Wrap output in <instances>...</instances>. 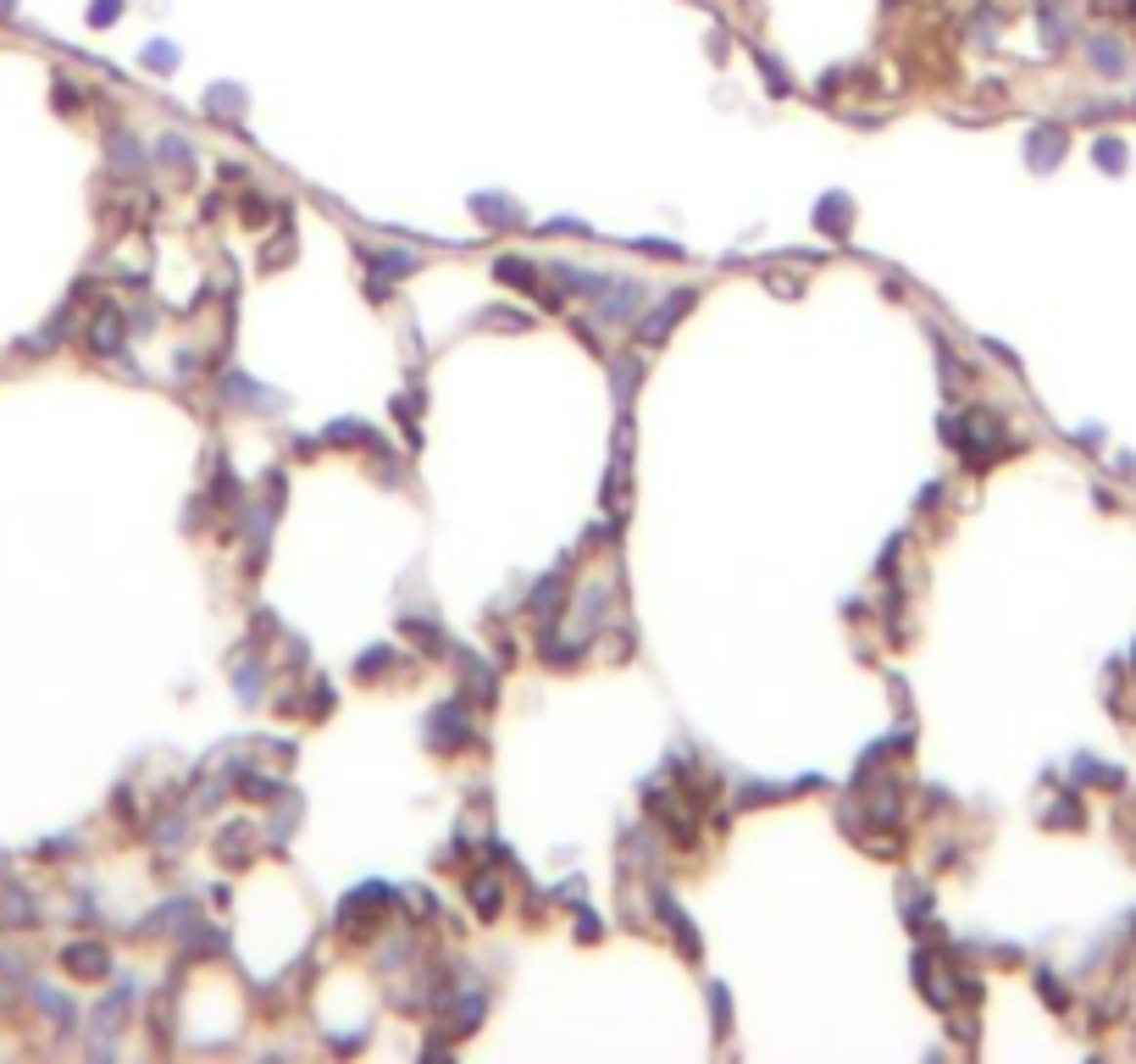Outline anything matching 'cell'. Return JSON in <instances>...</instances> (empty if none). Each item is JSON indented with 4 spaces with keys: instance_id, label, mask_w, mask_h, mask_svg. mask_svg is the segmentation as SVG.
<instances>
[{
    "instance_id": "obj_1",
    "label": "cell",
    "mask_w": 1136,
    "mask_h": 1064,
    "mask_svg": "<svg viewBox=\"0 0 1136 1064\" xmlns=\"http://www.w3.org/2000/svg\"><path fill=\"white\" fill-rule=\"evenodd\" d=\"M693 300H699V289H671L655 310H649V316H643V322H637V339H643V344H666V339H671V327L688 316Z\"/></svg>"
},
{
    "instance_id": "obj_2",
    "label": "cell",
    "mask_w": 1136,
    "mask_h": 1064,
    "mask_svg": "<svg viewBox=\"0 0 1136 1064\" xmlns=\"http://www.w3.org/2000/svg\"><path fill=\"white\" fill-rule=\"evenodd\" d=\"M223 405H239V411H266V416H277V411H289V399L277 394V389H261V383H250V378H239V372H227L223 378Z\"/></svg>"
},
{
    "instance_id": "obj_3",
    "label": "cell",
    "mask_w": 1136,
    "mask_h": 1064,
    "mask_svg": "<svg viewBox=\"0 0 1136 1064\" xmlns=\"http://www.w3.org/2000/svg\"><path fill=\"white\" fill-rule=\"evenodd\" d=\"M815 227H821L827 239H848V233H854V194H843V189L821 194V200H815Z\"/></svg>"
},
{
    "instance_id": "obj_4",
    "label": "cell",
    "mask_w": 1136,
    "mask_h": 1064,
    "mask_svg": "<svg viewBox=\"0 0 1136 1064\" xmlns=\"http://www.w3.org/2000/svg\"><path fill=\"white\" fill-rule=\"evenodd\" d=\"M466 738H471V732H466V704H444V710H432L427 716V743L432 749H444L449 755V749H461Z\"/></svg>"
},
{
    "instance_id": "obj_5",
    "label": "cell",
    "mask_w": 1136,
    "mask_h": 1064,
    "mask_svg": "<svg viewBox=\"0 0 1136 1064\" xmlns=\"http://www.w3.org/2000/svg\"><path fill=\"white\" fill-rule=\"evenodd\" d=\"M471 217H482L488 227H521V206L510 194H471Z\"/></svg>"
},
{
    "instance_id": "obj_6",
    "label": "cell",
    "mask_w": 1136,
    "mask_h": 1064,
    "mask_svg": "<svg viewBox=\"0 0 1136 1064\" xmlns=\"http://www.w3.org/2000/svg\"><path fill=\"white\" fill-rule=\"evenodd\" d=\"M637 383H643V361H637V355H616V366H610V389H616V405H621V416L632 411V394H637Z\"/></svg>"
},
{
    "instance_id": "obj_7",
    "label": "cell",
    "mask_w": 1136,
    "mask_h": 1064,
    "mask_svg": "<svg viewBox=\"0 0 1136 1064\" xmlns=\"http://www.w3.org/2000/svg\"><path fill=\"white\" fill-rule=\"evenodd\" d=\"M560 599H566V577H560V571H549V577H544V583L527 593V610H533V616H544V627H549V616L560 610Z\"/></svg>"
},
{
    "instance_id": "obj_8",
    "label": "cell",
    "mask_w": 1136,
    "mask_h": 1064,
    "mask_svg": "<svg viewBox=\"0 0 1136 1064\" xmlns=\"http://www.w3.org/2000/svg\"><path fill=\"white\" fill-rule=\"evenodd\" d=\"M261 687H266V660H239L233 666V693H239V704H261Z\"/></svg>"
},
{
    "instance_id": "obj_9",
    "label": "cell",
    "mask_w": 1136,
    "mask_h": 1064,
    "mask_svg": "<svg viewBox=\"0 0 1136 1064\" xmlns=\"http://www.w3.org/2000/svg\"><path fill=\"white\" fill-rule=\"evenodd\" d=\"M67 970H72V976L101 981L105 970H111V954H105V948H95V943H78V948H67Z\"/></svg>"
},
{
    "instance_id": "obj_10",
    "label": "cell",
    "mask_w": 1136,
    "mask_h": 1064,
    "mask_svg": "<svg viewBox=\"0 0 1136 1064\" xmlns=\"http://www.w3.org/2000/svg\"><path fill=\"white\" fill-rule=\"evenodd\" d=\"M1059 155H1065V134H1059V128H1036V134L1026 139V161H1032V167H1053Z\"/></svg>"
},
{
    "instance_id": "obj_11",
    "label": "cell",
    "mask_w": 1136,
    "mask_h": 1064,
    "mask_svg": "<svg viewBox=\"0 0 1136 1064\" xmlns=\"http://www.w3.org/2000/svg\"><path fill=\"white\" fill-rule=\"evenodd\" d=\"M538 660H549L554 671H571L577 660H583V643H560V637L544 627V637H538Z\"/></svg>"
},
{
    "instance_id": "obj_12",
    "label": "cell",
    "mask_w": 1136,
    "mask_h": 1064,
    "mask_svg": "<svg viewBox=\"0 0 1136 1064\" xmlns=\"http://www.w3.org/2000/svg\"><path fill=\"white\" fill-rule=\"evenodd\" d=\"M494 277H500V283H510V289H533V283H538V266H533L527 256H500V261H494Z\"/></svg>"
},
{
    "instance_id": "obj_13",
    "label": "cell",
    "mask_w": 1136,
    "mask_h": 1064,
    "mask_svg": "<svg viewBox=\"0 0 1136 1064\" xmlns=\"http://www.w3.org/2000/svg\"><path fill=\"white\" fill-rule=\"evenodd\" d=\"M466 893H471V910H477V915H488V921L500 915V876H488V871L471 876V887H466Z\"/></svg>"
},
{
    "instance_id": "obj_14",
    "label": "cell",
    "mask_w": 1136,
    "mask_h": 1064,
    "mask_svg": "<svg viewBox=\"0 0 1136 1064\" xmlns=\"http://www.w3.org/2000/svg\"><path fill=\"white\" fill-rule=\"evenodd\" d=\"M333 449H349V444H378V432L366 428V422H355V416H345V422H333L328 432H322Z\"/></svg>"
},
{
    "instance_id": "obj_15",
    "label": "cell",
    "mask_w": 1136,
    "mask_h": 1064,
    "mask_svg": "<svg viewBox=\"0 0 1136 1064\" xmlns=\"http://www.w3.org/2000/svg\"><path fill=\"white\" fill-rule=\"evenodd\" d=\"M89 344H95L101 355H117V344H122V310H101V322L89 327Z\"/></svg>"
},
{
    "instance_id": "obj_16",
    "label": "cell",
    "mask_w": 1136,
    "mask_h": 1064,
    "mask_svg": "<svg viewBox=\"0 0 1136 1064\" xmlns=\"http://www.w3.org/2000/svg\"><path fill=\"white\" fill-rule=\"evenodd\" d=\"M372 261V272H383V277H411L416 266H422V256H411V250H378V256H366Z\"/></svg>"
},
{
    "instance_id": "obj_17",
    "label": "cell",
    "mask_w": 1136,
    "mask_h": 1064,
    "mask_svg": "<svg viewBox=\"0 0 1136 1064\" xmlns=\"http://www.w3.org/2000/svg\"><path fill=\"white\" fill-rule=\"evenodd\" d=\"M206 111H211V117H239V111H244V89L239 84H217L206 95Z\"/></svg>"
},
{
    "instance_id": "obj_18",
    "label": "cell",
    "mask_w": 1136,
    "mask_h": 1064,
    "mask_svg": "<svg viewBox=\"0 0 1136 1064\" xmlns=\"http://www.w3.org/2000/svg\"><path fill=\"white\" fill-rule=\"evenodd\" d=\"M482 1009H488V998H482V993H466L461 1003H455V1020H449V1026H455V1031L466 1037V1031H477Z\"/></svg>"
},
{
    "instance_id": "obj_19",
    "label": "cell",
    "mask_w": 1136,
    "mask_h": 1064,
    "mask_svg": "<svg viewBox=\"0 0 1136 1064\" xmlns=\"http://www.w3.org/2000/svg\"><path fill=\"white\" fill-rule=\"evenodd\" d=\"M388 660H399V654L388 649V643H372V649L355 660V676H366V682H372V676H383V671H388Z\"/></svg>"
},
{
    "instance_id": "obj_20",
    "label": "cell",
    "mask_w": 1136,
    "mask_h": 1064,
    "mask_svg": "<svg viewBox=\"0 0 1136 1064\" xmlns=\"http://www.w3.org/2000/svg\"><path fill=\"white\" fill-rule=\"evenodd\" d=\"M223 859L227 865H244L250 859V826H223Z\"/></svg>"
},
{
    "instance_id": "obj_21",
    "label": "cell",
    "mask_w": 1136,
    "mask_h": 1064,
    "mask_svg": "<svg viewBox=\"0 0 1136 1064\" xmlns=\"http://www.w3.org/2000/svg\"><path fill=\"white\" fill-rule=\"evenodd\" d=\"M776 793H788V788H771V782H743V788H738V804H743V809L776 804Z\"/></svg>"
},
{
    "instance_id": "obj_22",
    "label": "cell",
    "mask_w": 1136,
    "mask_h": 1064,
    "mask_svg": "<svg viewBox=\"0 0 1136 1064\" xmlns=\"http://www.w3.org/2000/svg\"><path fill=\"white\" fill-rule=\"evenodd\" d=\"M155 155H161L167 167H194V150H189V144H183V139H178V134H167V139H161V144H155Z\"/></svg>"
},
{
    "instance_id": "obj_23",
    "label": "cell",
    "mask_w": 1136,
    "mask_h": 1064,
    "mask_svg": "<svg viewBox=\"0 0 1136 1064\" xmlns=\"http://www.w3.org/2000/svg\"><path fill=\"white\" fill-rule=\"evenodd\" d=\"M710 1003H715V1037H726L732 1031V998H726L721 981H710Z\"/></svg>"
},
{
    "instance_id": "obj_24",
    "label": "cell",
    "mask_w": 1136,
    "mask_h": 1064,
    "mask_svg": "<svg viewBox=\"0 0 1136 1064\" xmlns=\"http://www.w3.org/2000/svg\"><path fill=\"white\" fill-rule=\"evenodd\" d=\"M144 67H155V72H173L178 67V51L167 45V39H155L150 51H144Z\"/></svg>"
},
{
    "instance_id": "obj_25",
    "label": "cell",
    "mask_w": 1136,
    "mask_h": 1064,
    "mask_svg": "<svg viewBox=\"0 0 1136 1064\" xmlns=\"http://www.w3.org/2000/svg\"><path fill=\"white\" fill-rule=\"evenodd\" d=\"M289 250H294V233L283 227V233H277V239L261 250V266H277V261H289Z\"/></svg>"
},
{
    "instance_id": "obj_26",
    "label": "cell",
    "mask_w": 1136,
    "mask_h": 1064,
    "mask_svg": "<svg viewBox=\"0 0 1136 1064\" xmlns=\"http://www.w3.org/2000/svg\"><path fill=\"white\" fill-rule=\"evenodd\" d=\"M244 793H250V798H256V804H272L277 782H266V776H256V771H244Z\"/></svg>"
},
{
    "instance_id": "obj_27",
    "label": "cell",
    "mask_w": 1136,
    "mask_h": 1064,
    "mask_svg": "<svg viewBox=\"0 0 1136 1064\" xmlns=\"http://www.w3.org/2000/svg\"><path fill=\"white\" fill-rule=\"evenodd\" d=\"M266 211H272V200H266V194H244V217H250V227H266V223H261Z\"/></svg>"
},
{
    "instance_id": "obj_28",
    "label": "cell",
    "mask_w": 1136,
    "mask_h": 1064,
    "mask_svg": "<svg viewBox=\"0 0 1136 1064\" xmlns=\"http://www.w3.org/2000/svg\"><path fill=\"white\" fill-rule=\"evenodd\" d=\"M482 322H494V327H527V316H521V310H510V306H494L488 316H482Z\"/></svg>"
},
{
    "instance_id": "obj_29",
    "label": "cell",
    "mask_w": 1136,
    "mask_h": 1064,
    "mask_svg": "<svg viewBox=\"0 0 1136 1064\" xmlns=\"http://www.w3.org/2000/svg\"><path fill=\"white\" fill-rule=\"evenodd\" d=\"M632 250H643V256H671V261L682 256V250H676V244H666V239H637Z\"/></svg>"
},
{
    "instance_id": "obj_30",
    "label": "cell",
    "mask_w": 1136,
    "mask_h": 1064,
    "mask_svg": "<svg viewBox=\"0 0 1136 1064\" xmlns=\"http://www.w3.org/2000/svg\"><path fill=\"white\" fill-rule=\"evenodd\" d=\"M89 22H95V28H105V22H117V0H95V12H89Z\"/></svg>"
},
{
    "instance_id": "obj_31",
    "label": "cell",
    "mask_w": 1136,
    "mask_h": 1064,
    "mask_svg": "<svg viewBox=\"0 0 1136 1064\" xmlns=\"http://www.w3.org/2000/svg\"><path fill=\"white\" fill-rule=\"evenodd\" d=\"M544 233H588L577 217H554V223H544Z\"/></svg>"
},
{
    "instance_id": "obj_32",
    "label": "cell",
    "mask_w": 1136,
    "mask_h": 1064,
    "mask_svg": "<svg viewBox=\"0 0 1136 1064\" xmlns=\"http://www.w3.org/2000/svg\"><path fill=\"white\" fill-rule=\"evenodd\" d=\"M289 449H294V455H305V461H310V455L322 449V438H305V432H300V438H289Z\"/></svg>"
},
{
    "instance_id": "obj_33",
    "label": "cell",
    "mask_w": 1136,
    "mask_h": 1064,
    "mask_svg": "<svg viewBox=\"0 0 1136 1064\" xmlns=\"http://www.w3.org/2000/svg\"><path fill=\"white\" fill-rule=\"evenodd\" d=\"M577 937H583V943H599V921H593V915H583V921H577Z\"/></svg>"
},
{
    "instance_id": "obj_34",
    "label": "cell",
    "mask_w": 1136,
    "mask_h": 1064,
    "mask_svg": "<svg viewBox=\"0 0 1136 1064\" xmlns=\"http://www.w3.org/2000/svg\"><path fill=\"white\" fill-rule=\"evenodd\" d=\"M178 838H183V821H167L161 832H155V842H173V848H178Z\"/></svg>"
},
{
    "instance_id": "obj_35",
    "label": "cell",
    "mask_w": 1136,
    "mask_h": 1064,
    "mask_svg": "<svg viewBox=\"0 0 1136 1064\" xmlns=\"http://www.w3.org/2000/svg\"><path fill=\"white\" fill-rule=\"evenodd\" d=\"M1098 161H1109V167H1119V161H1125V150H1119V144H1103V139H1098Z\"/></svg>"
}]
</instances>
